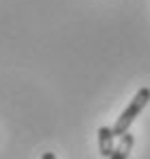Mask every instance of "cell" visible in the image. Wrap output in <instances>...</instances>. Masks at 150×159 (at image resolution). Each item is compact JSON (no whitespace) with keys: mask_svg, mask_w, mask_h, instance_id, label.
Listing matches in <instances>:
<instances>
[{"mask_svg":"<svg viewBox=\"0 0 150 159\" xmlns=\"http://www.w3.org/2000/svg\"><path fill=\"white\" fill-rule=\"evenodd\" d=\"M148 102H150V87H139V89H137V94L133 96L130 105L124 109V113H122V116L115 120V124L111 126L113 135H115V137H122L124 133H128L130 124L135 122V118L141 113V109H143Z\"/></svg>","mask_w":150,"mask_h":159,"instance_id":"cell-1","label":"cell"},{"mask_svg":"<svg viewBox=\"0 0 150 159\" xmlns=\"http://www.w3.org/2000/svg\"><path fill=\"white\" fill-rule=\"evenodd\" d=\"M42 159H57V157H55V152H44Z\"/></svg>","mask_w":150,"mask_h":159,"instance_id":"cell-4","label":"cell"},{"mask_svg":"<svg viewBox=\"0 0 150 159\" xmlns=\"http://www.w3.org/2000/svg\"><path fill=\"white\" fill-rule=\"evenodd\" d=\"M133 144H135L133 133H124V135L120 137V144L113 148V152H111L109 159H128V155H130V150H133Z\"/></svg>","mask_w":150,"mask_h":159,"instance_id":"cell-3","label":"cell"},{"mask_svg":"<svg viewBox=\"0 0 150 159\" xmlns=\"http://www.w3.org/2000/svg\"><path fill=\"white\" fill-rule=\"evenodd\" d=\"M113 148H115V135H113V131L109 126H100L98 129V150H100V155L109 159L111 152H113Z\"/></svg>","mask_w":150,"mask_h":159,"instance_id":"cell-2","label":"cell"}]
</instances>
